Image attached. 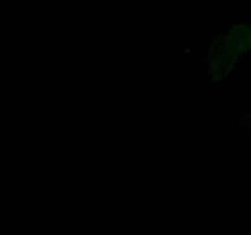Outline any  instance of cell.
<instances>
[{
    "label": "cell",
    "mask_w": 251,
    "mask_h": 235,
    "mask_svg": "<svg viewBox=\"0 0 251 235\" xmlns=\"http://www.w3.org/2000/svg\"><path fill=\"white\" fill-rule=\"evenodd\" d=\"M243 124L245 125V127H247L248 130H251V113L245 115L244 120H243Z\"/></svg>",
    "instance_id": "6da1fadb"
},
{
    "label": "cell",
    "mask_w": 251,
    "mask_h": 235,
    "mask_svg": "<svg viewBox=\"0 0 251 235\" xmlns=\"http://www.w3.org/2000/svg\"><path fill=\"white\" fill-rule=\"evenodd\" d=\"M245 34H247V38L249 39L250 43H251V24H249V27H248L247 32H245Z\"/></svg>",
    "instance_id": "7a4b0ae2"
}]
</instances>
